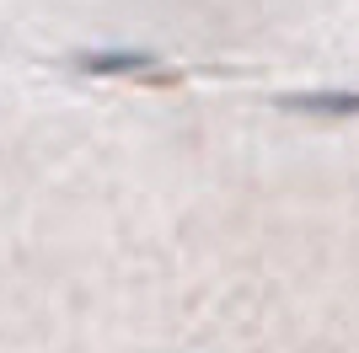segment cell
I'll list each match as a JSON object with an SVG mask.
<instances>
[{
	"instance_id": "obj_2",
	"label": "cell",
	"mask_w": 359,
	"mask_h": 353,
	"mask_svg": "<svg viewBox=\"0 0 359 353\" xmlns=\"http://www.w3.org/2000/svg\"><path fill=\"white\" fill-rule=\"evenodd\" d=\"M279 107L306 118H359V91H290Z\"/></svg>"
},
{
	"instance_id": "obj_1",
	"label": "cell",
	"mask_w": 359,
	"mask_h": 353,
	"mask_svg": "<svg viewBox=\"0 0 359 353\" xmlns=\"http://www.w3.org/2000/svg\"><path fill=\"white\" fill-rule=\"evenodd\" d=\"M156 59H161L156 48H81L75 70H86V75H150Z\"/></svg>"
}]
</instances>
